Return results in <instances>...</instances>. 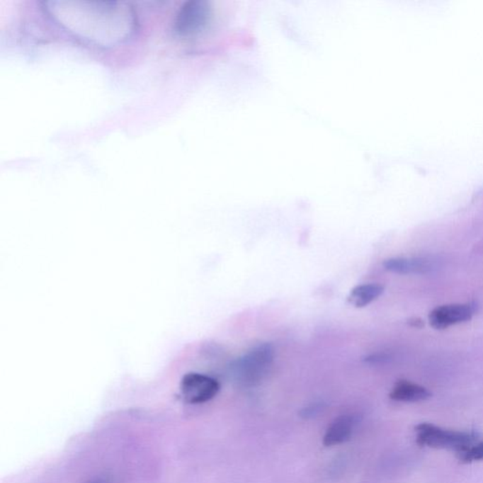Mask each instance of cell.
<instances>
[{"instance_id":"12","label":"cell","mask_w":483,"mask_h":483,"mask_svg":"<svg viewBox=\"0 0 483 483\" xmlns=\"http://www.w3.org/2000/svg\"><path fill=\"white\" fill-rule=\"evenodd\" d=\"M87 483H110V479L108 478H105V477H99V478H96L92 479V481H90L89 482Z\"/></svg>"},{"instance_id":"3","label":"cell","mask_w":483,"mask_h":483,"mask_svg":"<svg viewBox=\"0 0 483 483\" xmlns=\"http://www.w3.org/2000/svg\"><path fill=\"white\" fill-rule=\"evenodd\" d=\"M210 17L211 8L208 3L200 0L186 2L176 17L175 33L183 38L198 35L205 30L209 24Z\"/></svg>"},{"instance_id":"8","label":"cell","mask_w":483,"mask_h":483,"mask_svg":"<svg viewBox=\"0 0 483 483\" xmlns=\"http://www.w3.org/2000/svg\"><path fill=\"white\" fill-rule=\"evenodd\" d=\"M385 292V287L377 283H365L355 286L349 292L348 300L356 308H363L377 300Z\"/></svg>"},{"instance_id":"1","label":"cell","mask_w":483,"mask_h":483,"mask_svg":"<svg viewBox=\"0 0 483 483\" xmlns=\"http://www.w3.org/2000/svg\"><path fill=\"white\" fill-rule=\"evenodd\" d=\"M416 433L419 447L453 450L457 454L478 443L479 439V434L474 431L444 430L430 423L417 425Z\"/></svg>"},{"instance_id":"7","label":"cell","mask_w":483,"mask_h":483,"mask_svg":"<svg viewBox=\"0 0 483 483\" xmlns=\"http://www.w3.org/2000/svg\"><path fill=\"white\" fill-rule=\"evenodd\" d=\"M431 397V393L427 388L407 380L397 382L390 393L391 399L400 402H422Z\"/></svg>"},{"instance_id":"11","label":"cell","mask_w":483,"mask_h":483,"mask_svg":"<svg viewBox=\"0 0 483 483\" xmlns=\"http://www.w3.org/2000/svg\"><path fill=\"white\" fill-rule=\"evenodd\" d=\"M409 324L411 326H416V328H421V326H424V322L420 318H411V319L409 320Z\"/></svg>"},{"instance_id":"4","label":"cell","mask_w":483,"mask_h":483,"mask_svg":"<svg viewBox=\"0 0 483 483\" xmlns=\"http://www.w3.org/2000/svg\"><path fill=\"white\" fill-rule=\"evenodd\" d=\"M220 390V382L208 375L190 372L181 382V394L190 404H201L214 399Z\"/></svg>"},{"instance_id":"10","label":"cell","mask_w":483,"mask_h":483,"mask_svg":"<svg viewBox=\"0 0 483 483\" xmlns=\"http://www.w3.org/2000/svg\"><path fill=\"white\" fill-rule=\"evenodd\" d=\"M457 457L462 464H472V462L482 461L483 442L476 443L467 450L457 454Z\"/></svg>"},{"instance_id":"2","label":"cell","mask_w":483,"mask_h":483,"mask_svg":"<svg viewBox=\"0 0 483 483\" xmlns=\"http://www.w3.org/2000/svg\"><path fill=\"white\" fill-rule=\"evenodd\" d=\"M274 358V346L270 343H260L235 360L232 372L239 382L254 385L268 370Z\"/></svg>"},{"instance_id":"5","label":"cell","mask_w":483,"mask_h":483,"mask_svg":"<svg viewBox=\"0 0 483 483\" xmlns=\"http://www.w3.org/2000/svg\"><path fill=\"white\" fill-rule=\"evenodd\" d=\"M475 314V308L471 304H453L434 309L431 312L430 323L434 329H443L448 326L467 322Z\"/></svg>"},{"instance_id":"9","label":"cell","mask_w":483,"mask_h":483,"mask_svg":"<svg viewBox=\"0 0 483 483\" xmlns=\"http://www.w3.org/2000/svg\"><path fill=\"white\" fill-rule=\"evenodd\" d=\"M383 266L388 271L397 273V274H411V273H423L428 269L425 261L419 258H392L383 263Z\"/></svg>"},{"instance_id":"6","label":"cell","mask_w":483,"mask_h":483,"mask_svg":"<svg viewBox=\"0 0 483 483\" xmlns=\"http://www.w3.org/2000/svg\"><path fill=\"white\" fill-rule=\"evenodd\" d=\"M358 423H359V419L353 414H345V416L337 417L326 428L323 444L326 447H334V445L348 441Z\"/></svg>"}]
</instances>
